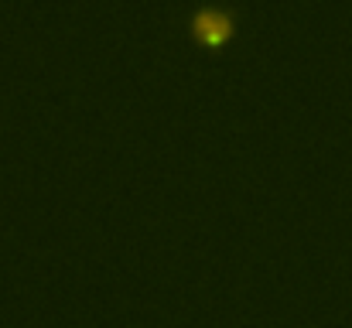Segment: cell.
Segmentation results:
<instances>
[{
    "label": "cell",
    "instance_id": "1",
    "mask_svg": "<svg viewBox=\"0 0 352 328\" xmlns=\"http://www.w3.org/2000/svg\"><path fill=\"white\" fill-rule=\"evenodd\" d=\"M192 31L202 38V41H223V38H230V31H233V10H226V7H199L195 14H192Z\"/></svg>",
    "mask_w": 352,
    "mask_h": 328
}]
</instances>
